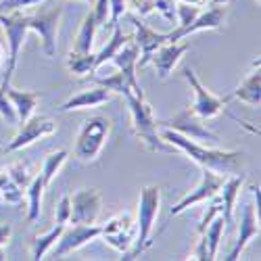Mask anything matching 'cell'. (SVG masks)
Segmentation results:
<instances>
[{
  "instance_id": "obj_1",
  "label": "cell",
  "mask_w": 261,
  "mask_h": 261,
  "mask_svg": "<svg viewBox=\"0 0 261 261\" xmlns=\"http://www.w3.org/2000/svg\"><path fill=\"white\" fill-rule=\"evenodd\" d=\"M161 138L173 146L176 150L182 153L194 161L201 169H211L215 173H222V176H234V173H243V157L245 153L241 150H224V148H215V146H205L199 144L197 140H190L173 129L161 127Z\"/></svg>"
},
{
  "instance_id": "obj_2",
  "label": "cell",
  "mask_w": 261,
  "mask_h": 261,
  "mask_svg": "<svg viewBox=\"0 0 261 261\" xmlns=\"http://www.w3.org/2000/svg\"><path fill=\"white\" fill-rule=\"evenodd\" d=\"M161 209V186L157 184H146L140 188L138 194V213H136V238L134 245L121 259L132 261L138 259L146 249L153 245V230L159 217Z\"/></svg>"
},
{
  "instance_id": "obj_3",
  "label": "cell",
  "mask_w": 261,
  "mask_h": 261,
  "mask_svg": "<svg viewBox=\"0 0 261 261\" xmlns=\"http://www.w3.org/2000/svg\"><path fill=\"white\" fill-rule=\"evenodd\" d=\"M127 102V109H129V117H132V129L136 138H140L144 142V146L153 153H173V146H169L161 134L157 132V119H155V113L150 105L146 102L144 94H136L132 90H125L121 94Z\"/></svg>"
},
{
  "instance_id": "obj_4",
  "label": "cell",
  "mask_w": 261,
  "mask_h": 261,
  "mask_svg": "<svg viewBox=\"0 0 261 261\" xmlns=\"http://www.w3.org/2000/svg\"><path fill=\"white\" fill-rule=\"evenodd\" d=\"M111 134V119L107 115H92L88 117L77 132L75 144H73V157L82 163H94Z\"/></svg>"
},
{
  "instance_id": "obj_5",
  "label": "cell",
  "mask_w": 261,
  "mask_h": 261,
  "mask_svg": "<svg viewBox=\"0 0 261 261\" xmlns=\"http://www.w3.org/2000/svg\"><path fill=\"white\" fill-rule=\"evenodd\" d=\"M0 28H3L7 42H9L7 73H5V80H3V86H0V88H11V80H13V73L17 69L21 48H23L25 36L30 34V15H23L21 11L3 13L0 15Z\"/></svg>"
},
{
  "instance_id": "obj_6",
  "label": "cell",
  "mask_w": 261,
  "mask_h": 261,
  "mask_svg": "<svg viewBox=\"0 0 261 261\" xmlns=\"http://www.w3.org/2000/svg\"><path fill=\"white\" fill-rule=\"evenodd\" d=\"M182 75H184V80L188 82L190 90L194 92L192 107H188V109H190V113L197 115L201 121H203V119H213V117H217V115H220L224 109H226V105L232 100L230 94H228V96H217V94H213L209 88H205V86L201 84V80L197 77V73H194V69L188 67V69L182 71Z\"/></svg>"
},
{
  "instance_id": "obj_7",
  "label": "cell",
  "mask_w": 261,
  "mask_h": 261,
  "mask_svg": "<svg viewBox=\"0 0 261 261\" xmlns=\"http://www.w3.org/2000/svg\"><path fill=\"white\" fill-rule=\"evenodd\" d=\"M102 241L113 247L117 253L125 255L134 245L136 238V220L129 213H117L111 220H107L105 226H100V236Z\"/></svg>"
},
{
  "instance_id": "obj_8",
  "label": "cell",
  "mask_w": 261,
  "mask_h": 261,
  "mask_svg": "<svg viewBox=\"0 0 261 261\" xmlns=\"http://www.w3.org/2000/svg\"><path fill=\"white\" fill-rule=\"evenodd\" d=\"M61 17H63L61 7H50L36 15H30V32H36L40 36L42 50H44L46 57L57 55V32H59Z\"/></svg>"
},
{
  "instance_id": "obj_9",
  "label": "cell",
  "mask_w": 261,
  "mask_h": 261,
  "mask_svg": "<svg viewBox=\"0 0 261 261\" xmlns=\"http://www.w3.org/2000/svg\"><path fill=\"white\" fill-rule=\"evenodd\" d=\"M224 180H226V176H222V173H215V171H211V169H203V171H201V182L194 186V188L186 194V197H182L176 205L169 209V215H171V217L182 215V213L188 211L190 207L209 201L213 194L222 188Z\"/></svg>"
},
{
  "instance_id": "obj_10",
  "label": "cell",
  "mask_w": 261,
  "mask_h": 261,
  "mask_svg": "<svg viewBox=\"0 0 261 261\" xmlns=\"http://www.w3.org/2000/svg\"><path fill=\"white\" fill-rule=\"evenodd\" d=\"M157 127H167V129H173L190 140H205L209 144H215L217 140V134H213L211 129H207L201 119L197 115L190 113V109H182L178 115H173L169 119H163V121H157Z\"/></svg>"
},
{
  "instance_id": "obj_11",
  "label": "cell",
  "mask_w": 261,
  "mask_h": 261,
  "mask_svg": "<svg viewBox=\"0 0 261 261\" xmlns=\"http://www.w3.org/2000/svg\"><path fill=\"white\" fill-rule=\"evenodd\" d=\"M102 211V194L98 188H80L71 194V222L96 224Z\"/></svg>"
},
{
  "instance_id": "obj_12",
  "label": "cell",
  "mask_w": 261,
  "mask_h": 261,
  "mask_svg": "<svg viewBox=\"0 0 261 261\" xmlns=\"http://www.w3.org/2000/svg\"><path fill=\"white\" fill-rule=\"evenodd\" d=\"M57 132V123L48 117H30L25 123H21L19 132L15 134V138L3 148V153H15L25 146H32L34 142L46 138L50 134Z\"/></svg>"
},
{
  "instance_id": "obj_13",
  "label": "cell",
  "mask_w": 261,
  "mask_h": 261,
  "mask_svg": "<svg viewBox=\"0 0 261 261\" xmlns=\"http://www.w3.org/2000/svg\"><path fill=\"white\" fill-rule=\"evenodd\" d=\"M98 236H100V226L96 224H75L73 228L65 226L59 241L55 243V259H63L65 255L96 241Z\"/></svg>"
},
{
  "instance_id": "obj_14",
  "label": "cell",
  "mask_w": 261,
  "mask_h": 261,
  "mask_svg": "<svg viewBox=\"0 0 261 261\" xmlns=\"http://www.w3.org/2000/svg\"><path fill=\"white\" fill-rule=\"evenodd\" d=\"M226 17H228V7L226 5H220V7H211L207 9L205 13L201 11L199 17L188 23L184 30H173L167 34V42H178V40H184L188 38L190 34L194 32H209V30H222L224 23H226Z\"/></svg>"
},
{
  "instance_id": "obj_15",
  "label": "cell",
  "mask_w": 261,
  "mask_h": 261,
  "mask_svg": "<svg viewBox=\"0 0 261 261\" xmlns=\"http://www.w3.org/2000/svg\"><path fill=\"white\" fill-rule=\"evenodd\" d=\"M129 21H132V25L136 30L134 34V44L138 46L140 50V57H138V63H136V67H144V65L150 63V57H153V53L167 42V34H157L153 28H148L146 23H142L140 17L136 15H129Z\"/></svg>"
},
{
  "instance_id": "obj_16",
  "label": "cell",
  "mask_w": 261,
  "mask_h": 261,
  "mask_svg": "<svg viewBox=\"0 0 261 261\" xmlns=\"http://www.w3.org/2000/svg\"><path fill=\"white\" fill-rule=\"evenodd\" d=\"M190 50V44L188 42H165V44H161L153 57H150V63L155 65V69H157V75L161 80H167L171 75V71L176 69V65L182 61V57Z\"/></svg>"
},
{
  "instance_id": "obj_17",
  "label": "cell",
  "mask_w": 261,
  "mask_h": 261,
  "mask_svg": "<svg viewBox=\"0 0 261 261\" xmlns=\"http://www.w3.org/2000/svg\"><path fill=\"white\" fill-rule=\"evenodd\" d=\"M259 215L255 211V205L253 203H247L245 205V211H243V220H241V228H238V238L234 241V247L230 249L226 261H236L238 257L243 255V251L247 249V245L251 241L259 236Z\"/></svg>"
},
{
  "instance_id": "obj_18",
  "label": "cell",
  "mask_w": 261,
  "mask_h": 261,
  "mask_svg": "<svg viewBox=\"0 0 261 261\" xmlns=\"http://www.w3.org/2000/svg\"><path fill=\"white\" fill-rule=\"evenodd\" d=\"M138 57H140V50H138V46L134 44V40L129 38L125 44L115 53V57H113L111 61L117 65V69H119V71L125 75V80L129 82V86H132V92L144 94V92H142V86H140V82H138V75H136Z\"/></svg>"
},
{
  "instance_id": "obj_19",
  "label": "cell",
  "mask_w": 261,
  "mask_h": 261,
  "mask_svg": "<svg viewBox=\"0 0 261 261\" xmlns=\"http://www.w3.org/2000/svg\"><path fill=\"white\" fill-rule=\"evenodd\" d=\"M113 98V92H109L107 88H102V86H94L88 90H82L80 94H73L69 100H65L59 111L61 113H67V111H80V109H96L105 102H109Z\"/></svg>"
},
{
  "instance_id": "obj_20",
  "label": "cell",
  "mask_w": 261,
  "mask_h": 261,
  "mask_svg": "<svg viewBox=\"0 0 261 261\" xmlns=\"http://www.w3.org/2000/svg\"><path fill=\"white\" fill-rule=\"evenodd\" d=\"M255 67L241 84L236 86V90L230 92V98H236L249 107H259L261 102V71H259V59L255 61Z\"/></svg>"
},
{
  "instance_id": "obj_21",
  "label": "cell",
  "mask_w": 261,
  "mask_h": 261,
  "mask_svg": "<svg viewBox=\"0 0 261 261\" xmlns=\"http://www.w3.org/2000/svg\"><path fill=\"white\" fill-rule=\"evenodd\" d=\"M7 96L15 107L17 123H25L30 117H34V111L40 100V92H28V90H13L7 88Z\"/></svg>"
},
{
  "instance_id": "obj_22",
  "label": "cell",
  "mask_w": 261,
  "mask_h": 261,
  "mask_svg": "<svg viewBox=\"0 0 261 261\" xmlns=\"http://www.w3.org/2000/svg\"><path fill=\"white\" fill-rule=\"evenodd\" d=\"M224 228L226 222L222 215L213 217L209 222V226L201 232V238L205 241V249H207V261H213L217 257V251H220V243H222V236H224Z\"/></svg>"
},
{
  "instance_id": "obj_23",
  "label": "cell",
  "mask_w": 261,
  "mask_h": 261,
  "mask_svg": "<svg viewBox=\"0 0 261 261\" xmlns=\"http://www.w3.org/2000/svg\"><path fill=\"white\" fill-rule=\"evenodd\" d=\"M96 30H98L96 21H94L92 13H88V15L84 17L80 30H77V36H75V40H73V48H71V50H75V53H92V48H94V38H96Z\"/></svg>"
},
{
  "instance_id": "obj_24",
  "label": "cell",
  "mask_w": 261,
  "mask_h": 261,
  "mask_svg": "<svg viewBox=\"0 0 261 261\" xmlns=\"http://www.w3.org/2000/svg\"><path fill=\"white\" fill-rule=\"evenodd\" d=\"M44 188H46V184H44V180H42L40 173L32 178L30 186L25 188V192H28V222H38L40 220Z\"/></svg>"
},
{
  "instance_id": "obj_25",
  "label": "cell",
  "mask_w": 261,
  "mask_h": 261,
  "mask_svg": "<svg viewBox=\"0 0 261 261\" xmlns=\"http://www.w3.org/2000/svg\"><path fill=\"white\" fill-rule=\"evenodd\" d=\"M113 30V34H111V38L107 40V44L100 48V53L96 55V61H94V65H96V71L102 67V65L107 63V61H111L113 57H115V53L125 44V42L129 40L125 34H123V28L117 23V25H113L111 28Z\"/></svg>"
},
{
  "instance_id": "obj_26",
  "label": "cell",
  "mask_w": 261,
  "mask_h": 261,
  "mask_svg": "<svg viewBox=\"0 0 261 261\" xmlns=\"http://www.w3.org/2000/svg\"><path fill=\"white\" fill-rule=\"evenodd\" d=\"M96 55L92 53H75V50H69L67 55V69L71 75H88V73H94L96 71Z\"/></svg>"
},
{
  "instance_id": "obj_27",
  "label": "cell",
  "mask_w": 261,
  "mask_h": 261,
  "mask_svg": "<svg viewBox=\"0 0 261 261\" xmlns=\"http://www.w3.org/2000/svg\"><path fill=\"white\" fill-rule=\"evenodd\" d=\"M67 157H69L67 150H55V153H48L44 157V163H42V169H40V176H42V180H44L46 186L59 176V171L65 165V161H67Z\"/></svg>"
},
{
  "instance_id": "obj_28",
  "label": "cell",
  "mask_w": 261,
  "mask_h": 261,
  "mask_svg": "<svg viewBox=\"0 0 261 261\" xmlns=\"http://www.w3.org/2000/svg\"><path fill=\"white\" fill-rule=\"evenodd\" d=\"M63 224H57L53 230L44 232V234H40L36 236V241H34V249H32V259L34 261H40V259H44V255L55 247V243L59 241V236L63 232Z\"/></svg>"
},
{
  "instance_id": "obj_29",
  "label": "cell",
  "mask_w": 261,
  "mask_h": 261,
  "mask_svg": "<svg viewBox=\"0 0 261 261\" xmlns=\"http://www.w3.org/2000/svg\"><path fill=\"white\" fill-rule=\"evenodd\" d=\"M0 197H3V203L9 205H19L23 201V188L17 186L7 171H0Z\"/></svg>"
},
{
  "instance_id": "obj_30",
  "label": "cell",
  "mask_w": 261,
  "mask_h": 261,
  "mask_svg": "<svg viewBox=\"0 0 261 261\" xmlns=\"http://www.w3.org/2000/svg\"><path fill=\"white\" fill-rule=\"evenodd\" d=\"M92 84L102 86V88H107L113 94H123L125 90H132V86H129V82L125 80V75L121 71H117L113 75H107V77H92Z\"/></svg>"
},
{
  "instance_id": "obj_31",
  "label": "cell",
  "mask_w": 261,
  "mask_h": 261,
  "mask_svg": "<svg viewBox=\"0 0 261 261\" xmlns=\"http://www.w3.org/2000/svg\"><path fill=\"white\" fill-rule=\"evenodd\" d=\"M207 203V209H205V213H203V217H201V222H199V234L209 226V222L213 220V217H217V215H222L224 213V203H222V197H220V192H215L213 197L209 199V201H205Z\"/></svg>"
},
{
  "instance_id": "obj_32",
  "label": "cell",
  "mask_w": 261,
  "mask_h": 261,
  "mask_svg": "<svg viewBox=\"0 0 261 261\" xmlns=\"http://www.w3.org/2000/svg\"><path fill=\"white\" fill-rule=\"evenodd\" d=\"M9 176H11V180L17 184V186H21V188H28L30 186V182H32V171H30V167L23 163V161H15V163H11L7 169H5Z\"/></svg>"
},
{
  "instance_id": "obj_33",
  "label": "cell",
  "mask_w": 261,
  "mask_h": 261,
  "mask_svg": "<svg viewBox=\"0 0 261 261\" xmlns=\"http://www.w3.org/2000/svg\"><path fill=\"white\" fill-rule=\"evenodd\" d=\"M55 222L67 226L71 222V194H63L55 207Z\"/></svg>"
},
{
  "instance_id": "obj_34",
  "label": "cell",
  "mask_w": 261,
  "mask_h": 261,
  "mask_svg": "<svg viewBox=\"0 0 261 261\" xmlns=\"http://www.w3.org/2000/svg\"><path fill=\"white\" fill-rule=\"evenodd\" d=\"M125 11L136 17H146L155 13V0H125Z\"/></svg>"
},
{
  "instance_id": "obj_35",
  "label": "cell",
  "mask_w": 261,
  "mask_h": 261,
  "mask_svg": "<svg viewBox=\"0 0 261 261\" xmlns=\"http://www.w3.org/2000/svg\"><path fill=\"white\" fill-rule=\"evenodd\" d=\"M48 0H0V15L3 13H13V11H23L36 5H44Z\"/></svg>"
},
{
  "instance_id": "obj_36",
  "label": "cell",
  "mask_w": 261,
  "mask_h": 261,
  "mask_svg": "<svg viewBox=\"0 0 261 261\" xmlns=\"http://www.w3.org/2000/svg\"><path fill=\"white\" fill-rule=\"evenodd\" d=\"M0 115H3L5 121H9L11 125L17 123V113H15V107L7 96V88H0Z\"/></svg>"
},
{
  "instance_id": "obj_37",
  "label": "cell",
  "mask_w": 261,
  "mask_h": 261,
  "mask_svg": "<svg viewBox=\"0 0 261 261\" xmlns=\"http://www.w3.org/2000/svg\"><path fill=\"white\" fill-rule=\"evenodd\" d=\"M155 11L167 23H176V0H155Z\"/></svg>"
},
{
  "instance_id": "obj_38",
  "label": "cell",
  "mask_w": 261,
  "mask_h": 261,
  "mask_svg": "<svg viewBox=\"0 0 261 261\" xmlns=\"http://www.w3.org/2000/svg\"><path fill=\"white\" fill-rule=\"evenodd\" d=\"M125 0H109V23L107 28H113L119 23V19L125 15Z\"/></svg>"
},
{
  "instance_id": "obj_39",
  "label": "cell",
  "mask_w": 261,
  "mask_h": 261,
  "mask_svg": "<svg viewBox=\"0 0 261 261\" xmlns=\"http://www.w3.org/2000/svg\"><path fill=\"white\" fill-rule=\"evenodd\" d=\"M90 13H92V17L96 21V25L107 30V23H109V0H94V9Z\"/></svg>"
},
{
  "instance_id": "obj_40",
  "label": "cell",
  "mask_w": 261,
  "mask_h": 261,
  "mask_svg": "<svg viewBox=\"0 0 261 261\" xmlns=\"http://www.w3.org/2000/svg\"><path fill=\"white\" fill-rule=\"evenodd\" d=\"M11 232H13V228L9 224H0V249L7 247L9 238H11Z\"/></svg>"
},
{
  "instance_id": "obj_41",
  "label": "cell",
  "mask_w": 261,
  "mask_h": 261,
  "mask_svg": "<svg viewBox=\"0 0 261 261\" xmlns=\"http://www.w3.org/2000/svg\"><path fill=\"white\" fill-rule=\"evenodd\" d=\"M176 3H184V5H197V7H203L205 0H176Z\"/></svg>"
},
{
  "instance_id": "obj_42",
  "label": "cell",
  "mask_w": 261,
  "mask_h": 261,
  "mask_svg": "<svg viewBox=\"0 0 261 261\" xmlns=\"http://www.w3.org/2000/svg\"><path fill=\"white\" fill-rule=\"evenodd\" d=\"M230 0H209V5L211 7H220V5H228Z\"/></svg>"
},
{
  "instance_id": "obj_43",
  "label": "cell",
  "mask_w": 261,
  "mask_h": 261,
  "mask_svg": "<svg viewBox=\"0 0 261 261\" xmlns=\"http://www.w3.org/2000/svg\"><path fill=\"white\" fill-rule=\"evenodd\" d=\"M0 63H3V48H0Z\"/></svg>"
},
{
  "instance_id": "obj_44",
  "label": "cell",
  "mask_w": 261,
  "mask_h": 261,
  "mask_svg": "<svg viewBox=\"0 0 261 261\" xmlns=\"http://www.w3.org/2000/svg\"><path fill=\"white\" fill-rule=\"evenodd\" d=\"M84 3H92V0H84Z\"/></svg>"
},
{
  "instance_id": "obj_45",
  "label": "cell",
  "mask_w": 261,
  "mask_h": 261,
  "mask_svg": "<svg viewBox=\"0 0 261 261\" xmlns=\"http://www.w3.org/2000/svg\"><path fill=\"white\" fill-rule=\"evenodd\" d=\"M0 203H3V197H0Z\"/></svg>"
},
{
  "instance_id": "obj_46",
  "label": "cell",
  "mask_w": 261,
  "mask_h": 261,
  "mask_svg": "<svg viewBox=\"0 0 261 261\" xmlns=\"http://www.w3.org/2000/svg\"><path fill=\"white\" fill-rule=\"evenodd\" d=\"M0 153H3V148H0Z\"/></svg>"
},
{
  "instance_id": "obj_47",
  "label": "cell",
  "mask_w": 261,
  "mask_h": 261,
  "mask_svg": "<svg viewBox=\"0 0 261 261\" xmlns=\"http://www.w3.org/2000/svg\"><path fill=\"white\" fill-rule=\"evenodd\" d=\"M255 3H259V0H255Z\"/></svg>"
}]
</instances>
